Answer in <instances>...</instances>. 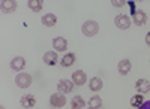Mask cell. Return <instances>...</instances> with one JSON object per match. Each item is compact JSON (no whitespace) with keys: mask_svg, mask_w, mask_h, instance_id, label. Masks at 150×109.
I'll return each instance as SVG.
<instances>
[{"mask_svg":"<svg viewBox=\"0 0 150 109\" xmlns=\"http://www.w3.org/2000/svg\"><path fill=\"white\" fill-rule=\"evenodd\" d=\"M135 88L140 94H144V93H149L150 91V81L147 79H138L135 82Z\"/></svg>","mask_w":150,"mask_h":109,"instance_id":"cell-8","label":"cell"},{"mask_svg":"<svg viewBox=\"0 0 150 109\" xmlns=\"http://www.w3.org/2000/svg\"><path fill=\"white\" fill-rule=\"evenodd\" d=\"M57 60H59V57H57V54L54 51H47L44 54V63L48 64V66H56Z\"/></svg>","mask_w":150,"mask_h":109,"instance_id":"cell-10","label":"cell"},{"mask_svg":"<svg viewBox=\"0 0 150 109\" xmlns=\"http://www.w3.org/2000/svg\"><path fill=\"white\" fill-rule=\"evenodd\" d=\"M102 85H104V84H102V79H101V78H98V76L92 78V79H90V84H89L90 90H92V91H95V93L101 90V88H102Z\"/></svg>","mask_w":150,"mask_h":109,"instance_id":"cell-17","label":"cell"},{"mask_svg":"<svg viewBox=\"0 0 150 109\" xmlns=\"http://www.w3.org/2000/svg\"><path fill=\"white\" fill-rule=\"evenodd\" d=\"M131 105L134 106V108H141L143 105H144V97H143V94H135L134 97L131 99Z\"/></svg>","mask_w":150,"mask_h":109,"instance_id":"cell-21","label":"cell"},{"mask_svg":"<svg viewBox=\"0 0 150 109\" xmlns=\"http://www.w3.org/2000/svg\"><path fill=\"white\" fill-rule=\"evenodd\" d=\"M116 22V26L120 29V30H128L131 27V18L128 15H125V14H119L114 20Z\"/></svg>","mask_w":150,"mask_h":109,"instance_id":"cell-3","label":"cell"},{"mask_svg":"<svg viewBox=\"0 0 150 109\" xmlns=\"http://www.w3.org/2000/svg\"><path fill=\"white\" fill-rule=\"evenodd\" d=\"M0 6H2V10L5 14H12V12H15V9H17V2L15 0H3Z\"/></svg>","mask_w":150,"mask_h":109,"instance_id":"cell-9","label":"cell"},{"mask_svg":"<svg viewBox=\"0 0 150 109\" xmlns=\"http://www.w3.org/2000/svg\"><path fill=\"white\" fill-rule=\"evenodd\" d=\"M86 106V102L81 96H75V97L71 100V108L72 109H84Z\"/></svg>","mask_w":150,"mask_h":109,"instance_id":"cell-16","label":"cell"},{"mask_svg":"<svg viewBox=\"0 0 150 109\" xmlns=\"http://www.w3.org/2000/svg\"><path fill=\"white\" fill-rule=\"evenodd\" d=\"M112 6H114V8H122V6H125V5H126L128 2H125V0H112Z\"/></svg>","mask_w":150,"mask_h":109,"instance_id":"cell-22","label":"cell"},{"mask_svg":"<svg viewBox=\"0 0 150 109\" xmlns=\"http://www.w3.org/2000/svg\"><path fill=\"white\" fill-rule=\"evenodd\" d=\"M27 6L33 12H41L42 8H44V2H42V0H30V2L27 3Z\"/></svg>","mask_w":150,"mask_h":109,"instance_id":"cell-18","label":"cell"},{"mask_svg":"<svg viewBox=\"0 0 150 109\" xmlns=\"http://www.w3.org/2000/svg\"><path fill=\"white\" fill-rule=\"evenodd\" d=\"M102 108V99L99 96H93L89 100V109H101Z\"/></svg>","mask_w":150,"mask_h":109,"instance_id":"cell-20","label":"cell"},{"mask_svg":"<svg viewBox=\"0 0 150 109\" xmlns=\"http://www.w3.org/2000/svg\"><path fill=\"white\" fill-rule=\"evenodd\" d=\"M131 61L128 58H123L122 61H119V66H117V70H119V73L120 75H128L129 72H131Z\"/></svg>","mask_w":150,"mask_h":109,"instance_id":"cell-11","label":"cell"},{"mask_svg":"<svg viewBox=\"0 0 150 109\" xmlns=\"http://www.w3.org/2000/svg\"><path fill=\"white\" fill-rule=\"evenodd\" d=\"M36 105V99H35V96L32 94H24L23 97H21V106L23 108H33Z\"/></svg>","mask_w":150,"mask_h":109,"instance_id":"cell-13","label":"cell"},{"mask_svg":"<svg viewBox=\"0 0 150 109\" xmlns=\"http://www.w3.org/2000/svg\"><path fill=\"white\" fill-rule=\"evenodd\" d=\"M146 43H147V45L150 46V31H149V33L146 34Z\"/></svg>","mask_w":150,"mask_h":109,"instance_id":"cell-23","label":"cell"},{"mask_svg":"<svg viewBox=\"0 0 150 109\" xmlns=\"http://www.w3.org/2000/svg\"><path fill=\"white\" fill-rule=\"evenodd\" d=\"M132 18H134L135 26H138V27L144 26V24H146V21H147V15H146V12H144V10H141V9H138V10H137L135 14L132 15Z\"/></svg>","mask_w":150,"mask_h":109,"instance_id":"cell-7","label":"cell"},{"mask_svg":"<svg viewBox=\"0 0 150 109\" xmlns=\"http://www.w3.org/2000/svg\"><path fill=\"white\" fill-rule=\"evenodd\" d=\"M81 31H83L84 36H87V38H93V36H96L98 31H99V24L93 20H89L81 26Z\"/></svg>","mask_w":150,"mask_h":109,"instance_id":"cell-1","label":"cell"},{"mask_svg":"<svg viewBox=\"0 0 150 109\" xmlns=\"http://www.w3.org/2000/svg\"><path fill=\"white\" fill-rule=\"evenodd\" d=\"M75 63V54L74 52H69V54H66L63 58H62V66L63 67H69V66H72Z\"/></svg>","mask_w":150,"mask_h":109,"instance_id":"cell-19","label":"cell"},{"mask_svg":"<svg viewBox=\"0 0 150 109\" xmlns=\"http://www.w3.org/2000/svg\"><path fill=\"white\" fill-rule=\"evenodd\" d=\"M15 84L20 88H29L32 84V76L29 73H18L15 76Z\"/></svg>","mask_w":150,"mask_h":109,"instance_id":"cell-2","label":"cell"},{"mask_svg":"<svg viewBox=\"0 0 150 109\" xmlns=\"http://www.w3.org/2000/svg\"><path fill=\"white\" fill-rule=\"evenodd\" d=\"M86 81H87V76H86V73L83 70H75L72 73V82L75 84V85H78V87L84 85Z\"/></svg>","mask_w":150,"mask_h":109,"instance_id":"cell-6","label":"cell"},{"mask_svg":"<svg viewBox=\"0 0 150 109\" xmlns=\"http://www.w3.org/2000/svg\"><path fill=\"white\" fill-rule=\"evenodd\" d=\"M42 24L47 27H54L57 24V17L54 14H45L42 17Z\"/></svg>","mask_w":150,"mask_h":109,"instance_id":"cell-15","label":"cell"},{"mask_svg":"<svg viewBox=\"0 0 150 109\" xmlns=\"http://www.w3.org/2000/svg\"><path fill=\"white\" fill-rule=\"evenodd\" d=\"M74 85H75V84H74L72 81H69V79H60L59 84H57V90H59V93H62V94H68V93L72 91Z\"/></svg>","mask_w":150,"mask_h":109,"instance_id":"cell-5","label":"cell"},{"mask_svg":"<svg viewBox=\"0 0 150 109\" xmlns=\"http://www.w3.org/2000/svg\"><path fill=\"white\" fill-rule=\"evenodd\" d=\"M50 105L54 106V108H63L66 105V97L65 94L62 93H54L51 97H50Z\"/></svg>","mask_w":150,"mask_h":109,"instance_id":"cell-4","label":"cell"},{"mask_svg":"<svg viewBox=\"0 0 150 109\" xmlns=\"http://www.w3.org/2000/svg\"><path fill=\"white\" fill-rule=\"evenodd\" d=\"M53 46H54V50L56 51H66V48H68V41L65 38H56L53 41Z\"/></svg>","mask_w":150,"mask_h":109,"instance_id":"cell-12","label":"cell"},{"mask_svg":"<svg viewBox=\"0 0 150 109\" xmlns=\"http://www.w3.org/2000/svg\"><path fill=\"white\" fill-rule=\"evenodd\" d=\"M24 66H26V60H24L23 57H15V58H12V61H11V67L14 69L15 72L18 70H23Z\"/></svg>","mask_w":150,"mask_h":109,"instance_id":"cell-14","label":"cell"}]
</instances>
